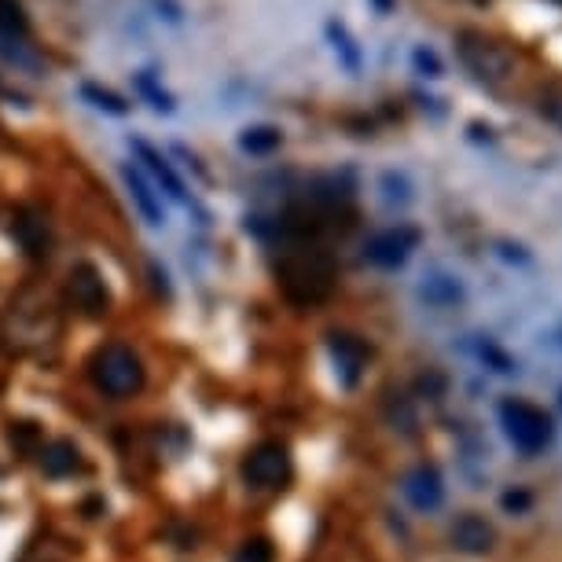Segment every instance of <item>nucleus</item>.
Returning a JSON list of instances; mask_svg holds the SVG:
<instances>
[{"mask_svg": "<svg viewBox=\"0 0 562 562\" xmlns=\"http://www.w3.org/2000/svg\"><path fill=\"white\" fill-rule=\"evenodd\" d=\"M280 283L294 302H320L335 283V265L320 250H302L280 261Z\"/></svg>", "mask_w": 562, "mask_h": 562, "instance_id": "1", "label": "nucleus"}, {"mask_svg": "<svg viewBox=\"0 0 562 562\" xmlns=\"http://www.w3.org/2000/svg\"><path fill=\"white\" fill-rule=\"evenodd\" d=\"M92 383L111 397H133L144 386V364L129 346H107L92 357Z\"/></svg>", "mask_w": 562, "mask_h": 562, "instance_id": "2", "label": "nucleus"}, {"mask_svg": "<svg viewBox=\"0 0 562 562\" xmlns=\"http://www.w3.org/2000/svg\"><path fill=\"white\" fill-rule=\"evenodd\" d=\"M500 423H504L507 438L515 441L518 452L537 456L551 441V419L544 408L529 405V401H504L500 405Z\"/></svg>", "mask_w": 562, "mask_h": 562, "instance_id": "3", "label": "nucleus"}, {"mask_svg": "<svg viewBox=\"0 0 562 562\" xmlns=\"http://www.w3.org/2000/svg\"><path fill=\"white\" fill-rule=\"evenodd\" d=\"M243 478H247L254 489H280L291 478V456L280 441H265L250 452L247 463H243Z\"/></svg>", "mask_w": 562, "mask_h": 562, "instance_id": "4", "label": "nucleus"}, {"mask_svg": "<svg viewBox=\"0 0 562 562\" xmlns=\"http://www.w3.org/2000/svg\"><path fill=\"white\" fill-rule=\"evenodd\" d=\"M460 56H463V63L474 70V78H482V81H504L507 74H511V56H507L500 45H493L489 37L463 34Z\"/></svg>", "mask_w": 562, "mask_h": 562, "instance_id": "5", "label": "nucleus"}, {"mask_svg": "<svg viewBox=\"0 0 562 562\" xmlns=\"http://www.w3.org/2000/svg\"><path fill=\"white\" fill-rule=\"evenodd\" d=\"M67 294H70V302L78 305L85 316H100V313H107V305H111L107 283H103L100 269H96V265H89V261H81V265H74V269H70Z\"/></svg>", "mask_w": 562, "mask_h": 562, "instance_id": "6", "label": "nucleus"}, {"mask_svg": "<svg viewBox=\"0 0 562 562\" xmlns=\"http://www.w3.org/2000/svg\"><path fill=\"white\" fill-rule=\"evenodd\" d=\"M133 151H136V158H140V166L151 173V180H155V188H162V192L173 199V203H180V206H192V210H199V206L188 199V192H184V180L177 177V169L169 166V158L162 155V151H155V147L147 144V140H133ZM203 214V210H199Z\"/></svg>", "mask_w": 562, "mask_h": 562, "instance_id": "7", "label": "nucleus"}, {"mask_svg": "<svg viewBox=\"0 0 562 562\" xmlns=\"http://www.w3.org/2000/svg\"><path fill=\"white\" fill-rule=\"evenodd\" d=\"M419 243V232L416 228H386V232H379V236L368 239V258L375 261V265H383V269H394V265H405L408 254L416 250Z\"/></svg>", "mask_w": 562, "mask_h": 562, "instance_id": "8", "label": "nucleus"}, {"mask_svg": "<svg viewBox=\"0 0 562 562\" xmlns=\"http://www.w3.org/2000/svg\"><path fill=\"white\" fill-rule=\"evenodd\" d=\"M449 540L463 555H489L496 548V526L482 515H460L452 522Z\"/></svg>", "mask_w": 562, "mask_h": 562, "instance_id": "9", "label": "nucleus"}, {"mask_svg": "<svg viewBox=\"0 0 562 562\" xmlns=\"http://www.w3.org/2000/svg\"><path fill=\"white\" fill-rule=\"evenodd\" d=\"M122 180L125 188H129V199H133V206L140 210V217H144L147 225L151 228L166 225V210H162V199L155 192V180H147L136 166H122Z\"/></svg>", "mask_w": 562, "mask_h": 562, "instance_id": "10", "label": "nucleus"}, {"mask_svg": "<svg viewBox=\"0 0 562 562\" xmlns=\"http://www.w3.org/2000/svg\"><path fill=\"white\" fill-rule=\"evenodd\" d=\"M401 493L412 507L419 511H434L441 504V496H445V485H441V474L434 467H416V471L408 474L405 485H401Z\"/></svg>", "mask_w": 562, "mask_h": 562, "instance_id": "11", "label": "nucleus"}, {"mask_svg": "<svg viewBox=\"0 0 562 562\" xmlns=\"http://www.w3.org/2000/svg\"><path fill=\"white\" fill-rule=\"evenodd\" d=\"M327 346H331V357H335V364H338L342 383L357 386L360 371H364V364H368V349H364V342H357L353 335H331L327 338Z\"/></svg>", "mask_w": 562, "mask_h": 562, "instance_id": "12", "label": "nucleus"}, {"mask_svg": "<svg viewBox=\"0 0 562 562\" xmlns=\"http://www.w3.org/2000/svg\"><path fill=\"white\" fill-rule=\"evenodd\" d=\"M41 467H45V474H52V478H67V474L81 471V452L74 441H52V445H45L41 449Z\"/></svg>", "mask_w": 562, "mask_h": 562, "instance_id": "13", "label": "nucleus"}, {"mask_svg": "<svg viewBox=\"0 0 562 562\" xmlns=\"http://www.w3.org/2000/svg\"><path fill=\"white\" fill-rule=\"evenodd\" d=\"M280 129H272V125H254V129H247V133L239 136V147L243 151H250V155H269V151H276L280 147Z\"/></svg>", "mask_w": 562, "mask_h": 562, "instance_id": "14", "label": "nucleus"}, {"mask_svg": "<svg viewBox=\"0 0 562 562\" xmlns=\"http://www.w3.org/2000/svg\"><path fill=\"white\" fill-rule=\"evenodd\" d=\"M379 188H383L386 206H408L412 203V184H408L401 173H394V169H386L383 177H379Z\"/></svg>", "mask_w": 562, "mask_h": 562, "instance_id": "15", "label": "nucleus"}, {"mask_svg": "<svg viewBox=\"0 0 562 562\" xmlns=\"http://www.w3.org/2000/svg\"><path fill=\"white\" fill-rule=\"evenodd\" d=\"M136 89L144 92L147 100H151V107L162 114H173L177 111V103H173V96H169L166 89H158V81L151 78V74H136Z\"/></svg>", "mask_w": 562, "mask_h": 562, "instance_id": "16", "label": "nucleus"}, {"mask_svg": "<svg viewBox=\"0 0 562 562\" xmlns=\"http://www.w3.org/2000/svg\"><path fill=\"white\" fill-rule=\"evenodd\" d=\"M81 100H89L92 107H100V111H107V114H125V103L114 96V92H107V89H100V85H81Z\"/></svg>", "mask_w": 562, "mask_h": 562, "instance_id": "17", "label": "nucleus"}, {"mask_svg": "<svg viewBox=\"0 0 562 562\" xmlns=\"http://www.w3.org/2000/svg\"><path fill=\"white\" fill-rule=\"evenodd\" d=\"M327 37H331V45H335V52L342 56V63H346L349 70H357V67H360V56H357V48H353V41H349L346 30H342L338 23H327Z\"/></svg>", "mask_w": 562, "mask_h": 562, "instance_id": "18", "label": "nucleus"}, {"mask_svg": "<svg viewBox=\"0 0 562 562\" xmlns=\"http://www.w3.org/2000/svg\"><path fill=\"white\" fill-rule=\"evenodd\" d=\"M232 562H276V548L265 537H254L232 555Z\"/></svg>", "mask_w": 562, "mask_h": 562, "instance_id": "19", "label": "nucleus"}, {"mask_svg": "<svg viewBox=\"0 0 562 562\" xmlns=\"http://www.w3.org/2000/svg\"><path fill=\"white\" fill-rule=\"evenodd\" d=\"M540 114L548 118V122H555L562 129V89H544L540 92Z\"/></svg>", "mask_w": 562, "mask_h": 562, "instance_id": "20", "label": "nucleus"}, {"mask_svg": "<svg viewBox=\"0 0 562 562\" xmlns=\"http://www.w3.org/2000/svg\"><path fill=\"white\" fill-rule=\"evenodd\" d=\"M412 63H416L419 74H427V78H441V59L430 52V48H416L412 52Z\"/></svg>", "mask_w": 562, "mask_h": 562, "instance_id": "21", "label": "nucleus"}, {"mask_svg": "<svg viewBox=\"0 0 562 562\" xmlns=\"http://www.w3.org/2000/svg\"><path fill=\"white\" fill-rule=\"evenodd\" d=\"M151 8H155L158 19H166L169 26H180V23H184V8H180L177 0H151Z\"/></svg>", "mask_w": 562, "mask_h": 562, "instance_id": "22", "label": "nucleus"}, {"mask_svg": "<svg viewBox=\"0 0 562 562\" xmlns=\"http://www.w3.org/2000/svg\"><path fill=\"white\" fill-rule=\"evenodd\" d=\"M34 438H37V430L30 427V423H19V427L12 430V441H19L23 449H26V445H30V441H34Z\"/></svg>", "mask_w": 562, "mask_h": 562, "instance_id": "23", "label": "nucleus"}, {"mask_svg": "<svg viewBox=\"0 0 562 562\" xmlns=\"http://www.w3.org/2000/svg\"><path fill=\"white\" fill-rule=\"evenodd\" d=\"M504 507H507V511H526V507H529V496H526V493H507V496H504Z\"/></svg>", "mask_w": 562, "mask_h": 562, "instance_id": "24", "label": "nucleus"}, {"mask_svg": "<svg viewBox=\"0 0 562 562\" xmlns=\"http://www.w3.org/2000/svg\"><path fill=\"white\" fill-rule=\"evenodd\" d=\"M375 4H379L383 12H390V8H394V0H375Z\"/></svg>", "mask_w": 562, "mask_h": 562, "instance_id": "25", "label": "nucleus"}]
</instances>
